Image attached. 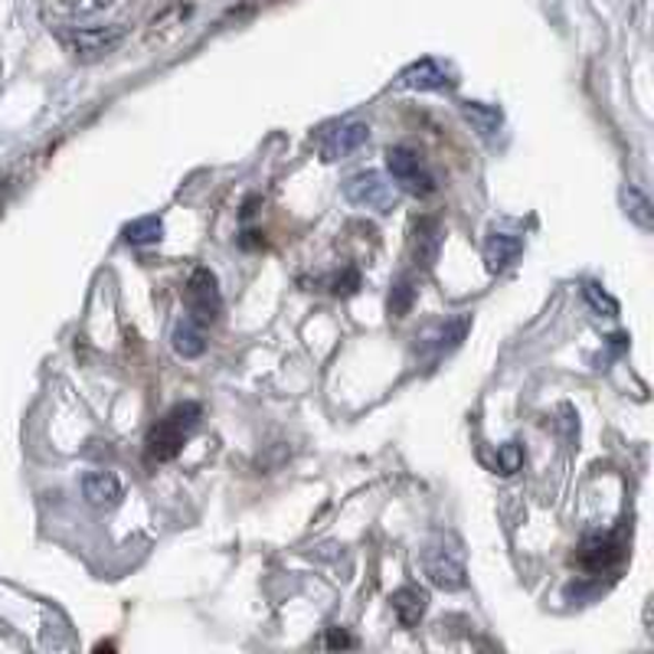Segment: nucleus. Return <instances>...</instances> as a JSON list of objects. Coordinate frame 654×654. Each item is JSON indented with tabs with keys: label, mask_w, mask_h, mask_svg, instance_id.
Segmentation results:
<instances>
[{
	"label": "nucleus",
	"mask_w": 654,
	"mask_h": 654,
	"mask_svg": "<svg viewBox=\"0 0 654 654\" xmlns=\"http://www.w3.org/2000/svg\"><path fill=\"white\" fill-rule=\"evenodd\" d=\"M200 423V406L197 403H177L167 416H160L150 433H147V458L150 461H170L180 455L184 442Z\"/></svg>",
	"instance_id": "nucleus-1"
},
{
	"label": "nucleus",
	"mask_w": 654,
	"mask_h": 654,
	"mask_svg": "<svg viewBox=\"0 0 654 654\" xmlns=\"http://www.w3.org/2000/svg\"><path fill=\"white\" fill-rule=\"evenodd\" d=\"M386 170L396 180V187H403L413 197H433L436 194L438 184L436 177H433V170L409 147H390L386 150Z\"/></svg>",
	"instance_id": "nucleus-2"
},
{
	"label": "nucleus",
	"mask_w": 654,
	"mask_h": 654,
	"mask_svg": "<svg viewBox=\"0 0 654 654\" xmlns=\"http://www.w3.org/2000/svg\"><path fill=\"white\" fill-rule=\"evenodd\" d=\"M344 197H347L354 207L373 210V214H393V207L399 204L396 184H390V180H386L383 174H376V170H364V174L347 177Z\"/></svg>",
	"instance_id": "nucleus-3"
},
{
	"label": "nucleus",
	"mask_w": 654,
	"mask_h": 654,
	"mask_svg": "<svg viewBox=\"0 0 654 654\" xmlns=\"http://www.w3.org/2000/svg\"><path fill=\"white\" fill-rule=\"evenodd\" d=\"M187 311L197 324H214L222 311V294H219L217 276L210 269H194L187 282Z\"/></svg>",
	"instance_id": "nucleus-4"
},
{
	"label": "nucleus",
	"mask_w": 654,
	"mask_h": 654,
	"mask_svg": "<svg viewBox=\"0 0 654 654\" xmlns=\"http://www.w3.org/2000/svg\"><path fill=\"white\" fill-rule=\"evenodd\" d=\"M122 40H125V27H122V23L82 27V30L66 33V43L73 46L75 56H85V60H95V56H102V53H112Z\"/></svg>",
	"instance_id": "nucleus-5"
},
{
	"label": "nucleus",
	"mask_w": 654,
	"mask_h": 654,
	"mask_svg": "<svg viewBox=\"0 0 654 654\" xmlns=\"http://www.w3.org/2000/svg\"><path fill=\"white\" fill-rule=\"evenodd\" d=\"M370 138V128L364 122H344V125H334L321 135V157L324 160H341L347 154H354L357 147L366 145Z\"/></svg>",
	"instance_id": "nucleus-6"
},
{
	"label": "nucleus",
	"mask_w": 654,
	"mask_h": 654,
	"mask_svg": "<svg viewBox=\"0 0 654 654\" xmlns=\"http://www.w3.org/2000/svg\"><path fill=\"white\" fill-rule=\"evenodd\" d=\"M577 560H580L582 570L589 573H609L619 560H622V547L615 543V537H585L577 550Z\"/></svg>",
	"instance_id": "nucleus-7"
},
{
	"label": "nucleus",
	"mask_w": 654,
	"mask_h": 654,
	"mask_svg": "<svg viewBox=\"0 0 654 654\" xmlns=\"http://www.w3.org/2000/svg\"><path fill=\"white\" fill-rule=\"evenodd\" d=\"M438 249H442V226H438L433 217H423L413 222V232H409V256L419 269H429L438 259Z\"/></svg>",
	"instance_id": "nucleus-8"
},
{
	"label": "nucleus",
	"mask_w": 654,
	"mask_h": 654,
	"mask_svg": "<svg viewBox=\"0 0 654 654\" xmlns=\"http://www.w3.org/2000/svg\"><path fill=\"white\" fill-rule=\"evenodd\" d=\"M426 573L438 589L455 592L465 585V563L455 550H429L426 553Z\"/></svg>",
	"instance_id": "nucleus-9"
},
{
	"label": "nucleus",
	"mask_w": 654,
	"mask_h": 654,
	"mask_svg": "<svg viewBox=\"0 0 654 654\" xmlns=\"http://www.w3.org/2000/svg\"><path fill=\"white\" fill-rule=\"evenodd\" d=\"M399 85L419 89V92H442V89H451L455 79H451V73H448L438 60H416L413 66L403 70Z\"/></svg>",
	"instance_id": "nucleus-10"
},
{
	"label": "nucleus",
	"mask_w": 654,
	"mask_h": 654,
	"mask_svg": "<svg viewBox=\"0 0 654 654\" xmlns=\"http://www.w3.org/2000/svg\"><path fill=\"white\" fill-rule=\"evenodd\" d=\"M82 498L98 510H112L122 501V481L112 471H89L82 478Z\"/></svg>",
	"instance_id": "nucleus-11"
},
{
	"label": "nucleus",
	"mask_w": 654,
	"mask_h": 654,
	"mask_svg": "<svg viewBox=\"0 0 654 654\" xmlns=\"http://www.w3.org/2000/svg\"><path fill=\"white\" fill-rule=\"evenodd\" d=\"M390 602H393L396 619H399L406 629H416V625L426 619V612H429V592H426L423 585H403V589H396V592L390 595Z\"/></svg>",
	"instance_id": "nucleus-12"
},
{
	"label": "nucleus",
	"mask_w": 654,
	"mask_h": 654,
	"mask_svg": "<svg viewBox=\"0 0 654 654\" xmlns=\"http://www.w3.org/2000/svg\"><path fill=\"white\" fill-rule=\"evenodd\" d=\"M523 252V239L510 232H491L485 242V266L488 272H505L510 262Z\"/></svg>",
	"instance_id": "nucleus-13"
},
{
	"label": "nucleus",
	"mask_w": 654,
	"mask_h": 654,
	"mask_svg": "<svg viewBox=\"0 0 654 654\" xmlns=\"http://www.w3.org/2000/svg\"><path fill=\"white\" fill-rule=\"evenodd\" d=\"M170 347L177 351V357L184 361H194L207 351V334H204V324H197L194 318H184L177 321L174 334H170Z\"/></svg>",
	"instance_id": "nucleus-14"
},
{
	"label": "nucleus",
	"mask_w": 654,
	"mask_h": 654,
	"mask_svg": "<svg viewBox=\"0 0 654 654\" xmlns=\"http://www.w3.org/2000/svg\"><path fill=\"white\" fill-rule=\"evenodd\" d=\"M461 115L471 122V128L478 132V135H485V138H491L498 128H501V122H505V115H501V108L498 105H485V102H461Z\"/></svg>",
	"instance_id": "nucleus-15"
},
{
	"label": "nucleus",
	"mask_w": 654,
	"mask_h": 654,
	"mask_svg": "<svg viewBox=\"0 0 654 654\" xmlns=\"http://www.w3.org/2000/svg\"><path fill=\"white\" fill-rule=\"evenodd\" d=\"M619 200H622V210H625V217L632 219L635 226H642V229H654L652 200H648V197H645L639 187H622Z\"/></svg>",
	"instance_id": "nucleus-16"
},
{
	"label": "nucleus",
	"mask_w": 654,
	"mask_h": 654,
	"mask_svg": "<svg viewBox=\"0 0 654 654\" xmlns=\"http://www.w3.org/2000/svg\"><path fill=\"white\" fill-rule=\"evenodd\" d=\"M164 239V219L160 217H142L125 226V242L128 246H154Z\"/></svg>",
	"instance_id": "nucleus-17"
},
{
	"label": "nucleus",
	"mask_w": 654,
	"mask_h": 654,
	"mask_svg": "<svg viewBox=\"0 0 654 654\" xmlns=\"http://www.w3.org/2000/svg\"><path fill=\"white\" fill-rule=\"evenodd\" d=\"M582 298H585V304H589L595 314H602V318H615V314H619V301L602 289L599 282H582Z\"/></svg>",
	"instance_id": "nucleus-18"
},
{
	"label": "nucleus",
	"mask_w": 654,
	"mask_h": 654,
	"mask_svg": "<svg viewBox=\"0 0 654 654\" xmlns=\"http://www.w3.org/2000/svg\"><path fill=\"white\" fill-rule=\"evenodd\" d=\"M413 301H416V282H413L409 276L396 279V282H393V289H390V314H393V318L409 314Z\"/></svg>",
	"instance_id": "nucleus-19"
},
{
	"label": "nucleus",
	"mask_w": 654,
	"mask_h": 654,
	"mask_svg": "<svg viewBox=\"0 0 654 654\" xmlns=\"http://www.w3.org/2000/svg\"><path fill=\"white\" fill-rule=\"evenodd\" d=\"M465 331H468V318H458V321L442 324L436 334V351H448V347H455V344L465 338Z\"/></svg>",
	"instance_id": "nucleus-20"
},
{
	"label": "nucleus",
	"mask_w": 654,
	"mask_h": 654,
	"mask_svg": "<svg viewBox=\"0 0 654 654\" xmlns=\"http://www.w3.org/2000/svg\"><path fill=\"white\" fill-rule=\"evenodd\" d=\"M520 465H523V448H520V442H508V445L498 448V471H501V475L520 471Z\"/></svg>",
	"instance_id": "nucleus-21"
},
{
	"label": "nucleus",
	"mask_w": 654,
	"mask_h": 654,
	"mask_svg": "<svg viewBox=\"0 0 654 654\" xmlns=\"http://www.w3.org/2000/svg\"><path fill=\"white\" fill-rule=\"evenodd\" d=\"M599 592H605V582L599 580V573H595V580H577L567 585V599H577V602L595 599Z\"/></svg>",
	"instance_id": "nucleus-22"
},
{
	"label": "nucleus",
	"mask_w": 654,
	"mask_h": 654,
	"mask_svg": "<svg viewBox=\"0 0 654 654\" xmlns=\"http://www.w3.org/2000/svg\"><path fill=\"white\" fill-rule=\"evenodd\" d=\"M328 289L334 291V294H354V291L361 289V276H357V269H344V272L331 276V279H328Z\"/></svg>",
	"instance_id": "nucleus-23"
},
{
	"label": "nucleus",
	"mask_w": 654,
	"mask_h": 654,
	"mask_svg": "<svg viewBox=\"0 0 654 654\" xmlns=\"http://www.w3.org/2000/svg\"><path fill=\"white\" fill-rule=\"evenodd\" d=\"M63 3H66V10H70V13H79V17H92V13H98V10L112 7L115 0H63Z\"/></svg>",
	"instance_id": "nucleus-24"
},
{
	"label": "nucleus",
	"mask_w": 654,
	"mask_h": 654,
	"mask_svg": "<svg viewBox=\"0 0 654 654\" xmlns=\"http://www.w3.org/2000/svg\"><path fill=\"white\" fill-rule=\"evenodd\" d=\"M328 648H354V639L341 625H334V629H328Z\"/></svg>",
	"instance_id": "nucleus-25"
}]
</instances>
